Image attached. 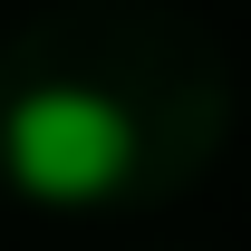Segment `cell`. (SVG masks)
<instances>
[{"label":"cell","mask_w":251,"mask_h":251,"mask_svg":"<svg viewBox=\"0 0 251 251\" xmlns=\"http://www.w3.org/2000/svg\"><path fill=\"white\" fill-rule=\"evenodd\" d=\"M0 164L29 203H106L135 174V116L106 87H29L0 116Z\"/></svg>","instance_id":"cell-1"}]
</instances>
